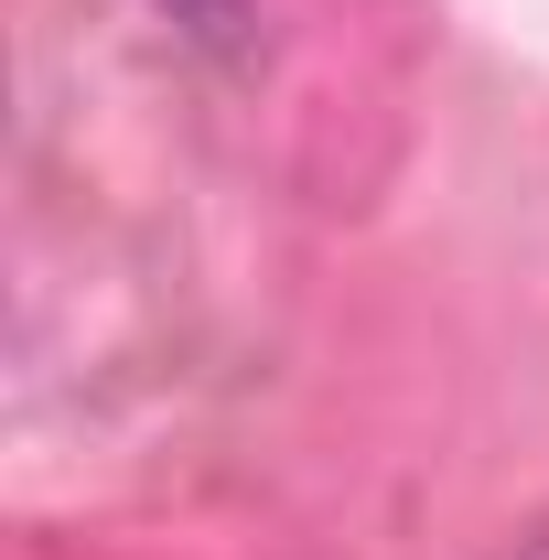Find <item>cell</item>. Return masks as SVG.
<instances>
[{
	"instance_id": "cell-2",
	"label": "cell",
	"mask_w": 549,
	"mask_h": 560,
	"mask_svg": "<svg viewBox=\"0 0 549 560\" xmlns=\"http://www.w3.org/2000/svg\"><path fill=\"white\" fill-rule=\"evenodd\" d=\"M506 560H549V528H539V539H528V550H506Z\"/></svg>"
},
{
	"instance_id": "cell-1",
	"label": "cell",
	"mask_w": 549,
	"mask_h": 560,
	"mask_svg": "<svg viewBox=\"0 0 549 560\" xmlns=\"http://www.w3.org/2000/svg\"><path fill=\"white\" fill-rule=\"evenodd\" d=\"M151 11H162L184 44L226 55V66H237V55H259V0H151Z\"/></svg>"
}]
</instances>
